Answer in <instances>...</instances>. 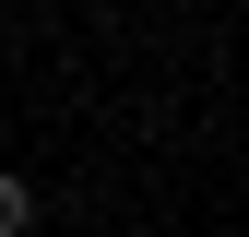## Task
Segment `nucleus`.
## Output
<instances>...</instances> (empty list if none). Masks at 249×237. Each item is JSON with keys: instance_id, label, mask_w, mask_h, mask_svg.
I'll return each instance as SVG.
<instances>
[{"instance_id": "nucleus-1", "label": "nucleus", "mask_w": 249, "mask_h": 237, "mask_svg": "<svg viewBox=\"0 0 249 237\" xmlns=\"http://www.w3.org/2000/svg\"><path fill=\"white\" fill-rule=\"evenodd\" d=\"M36 225V190H24V178H0V237H24Z\"/></svg>"}]
</instances>
